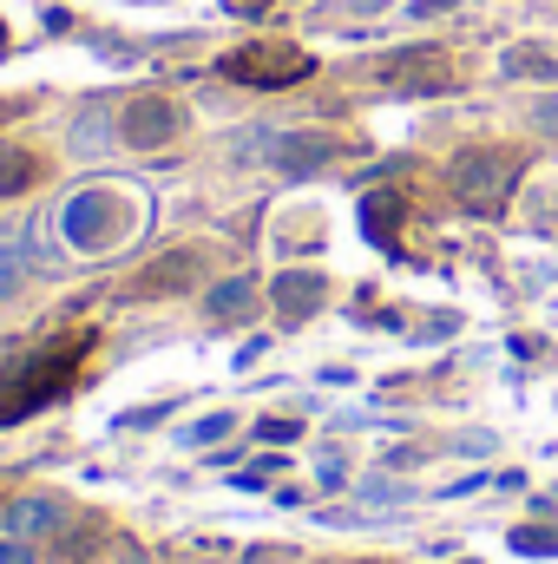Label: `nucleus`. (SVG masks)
Instances as JSON below:
<instances>
[{
	"label": "nucleus",
	"instance_id": "4468645a",
	"mask_svg": "<svg viewBox=\"0 0 558 564\" xmlns=\"http://www.w3.org/2000/svg\"><path fill=\"white\" fill-rule=\"evenodd\" d=\"M106 119H112V106H106V99H86V112H79V126H73V144H79V151H106Z\"/></svg>",
	"mask_w": 558,
	"mask_h": 564
},
{
	"label": "nucleus",
	"instance_id": "2eb2a0df",
	"mask_svg": "<svg viewBox=\"0 0 558 564\" xmlns=\"http://www.w3.org/2000/svg\"><path fill=\"white\" fill-rule=\"evenodd\" d=\"M33 184V158L20 144H0V197H20Z\"/></svg>",
	"mask_w": 558,
	"mask_h": 564
},
{
	"label": "nucleus",
	"instance_id": "0eeeda50",
	"mask_svg": "<svg viewBox=\"0 0 558 564\" xmlns=\"http://www.w3.org/2000/svg\"><path fill=\"white\" fill-rule=\"evenodd\" d=\"M66 519H73V506H66V499H46V492H33V499H13V506H7V532H13L20 545L53 539Z\"/></svg>",
	"mask_w": 558,
	"mask_h": 564
},
{
	"label": "nucleus",
	"instance_id": "9d476101",
	"mask_svg": "<svg viewBox=\"0 0 558 564\" xmlns=\"http://www.w3.org/2000/svg\"><path fill=\"white\" fill-rule=\"evenodd\" d=\"M500 73H506V79H546V86H552V79H558V53H552V46L519 40V46H506V53H500Z\"/></svg>",
	"mask_w": 558,
	"mask_h": 564
},
{
	"label": "nucleus",
	"instance_id": "20e7f679",
	"mask_svg": "<svg viewBox=\"0 0 558 564\" xmlns=\"http://www.w3.org/2000/svg\"><path fill=\"white\" fill-rule=\"evenodd\" d=\"M60 230L73 250H112L119 230H126V204L112 191H79L66 210H60Z\"/></svg>",
	"mask_w": 558,
	"mask_h": 564
},
{
	"label": "nucleus",
	"instance_id": "f3484780",
	"mask_svg": "<svg viewBox=\"0 0 558 564\" xmlns=\"http://www.w3.org/2000/svg\"><path fill=\"white\" fill-rule=\"evenodd\" d=\"M224 433H230V414H211V421H197V426H191L184 440H191V446H211V440H224Z\"/></svg>",
	"mask_w": 558,
	"mask_h": 564
},
{
	"label": "nucleus",
	"instance_id": "9b49d317",
	"mask_svg": "<svg viewBox=\"0 0 558 564\" xmlns=\"http://www.w3.org/2000/svg\"><path fill=\"white\" fill-rule=\"evenodd\" d=\"M191 276H197V263H191V257H164V263H151L132 289H139V295H164V289H184Z\"/></svg>",
	"mask_w": 558,
	"mask_h": 564
},
{
	"label": "nucleus",
	"instance_id": "423d86ee",
	"mask_svg": "<svg viewBox=\"0 0 558 564\" xmlns=\"http://www.w3.org/2000/svg\"><path fill=\"white\" fill-rule=\"evenodd\" d=\"M119 139L139 144V151H158V144L178 139V106L171 99H158V93H144L132 106H119Z\"/></svg>",
	"mask_w": 558,
	"mask_h": 564
},
{
	"label": "nucleus",
	"instance_id": "4be33fe9",
	"mask_svg": "<svg viewBox=\"0 0 558 564\" xmlns=\"http://www.w3.org/2000/svg\"><path fill=\"white\" fill-rule=\"evenodd\" d=\"M0 564H26V545L13 539V545H0Z\"/></svg>",
	"mask_w": 558,
	"mask_h": 564
},
{
	"label": "nucleus",
	"instance_id": "b1692460",
	"mask_svg": "<svg viewBox=\"0 0 558 564\" xmlns=\"http://www.w3.org/2000/svg\"><path fill=\"white\" fill-rule=\"evenodd\" d=\"M7 119H13V106H7V99H0V126H7Z\"/></svg>",
	"mask_w": 558,
	"mask_h": 564
},
{
	"label": "nucleus",
	"instance_id": "ddd939ff",
	"mask_svg": "<svg viewBox=\"0 0 558 564\" xmlns=\"http://www.w3.org/2000/svg\"><path fill=\"white\" fill-rule=\"evenodd\" d=\"M250 308H257V289H250V276L217 282V289H211V315H217V322H230V315H250Z\"/></svg>",
	"mask_w": 558,
	"mask_h": 564
},
{
	"label": "nucleus",
	"instance_id": "f8f14e48",
	"mask_svg": "<svg viewBox=\"0 0 558 564\" xmlns=\"http://www.w3.org/2000/svg\"><path fill=\"white\" fill-rule=\"evenodd\" d=\"M26 282V237L20 230H0V302Z\"/></svg>",
	"mask_w": 558,
	"mask_h": 564
},
{
	"label": "nucleus",
	"instance_id": "6ab92c4d",
	"mask_svg": "<svg viewBox=\"0 0 558 564\" xmlns=\"http://www.w3.org/2000/svg\"><path fill=\"white\" fill-rule=\"evenodd\" d=\"M257 440H296V421H264L257 426Z\"/></svg>",
	"mask_w": 558,
	"mask_h": 564
},
{
	"label": "nucleus",
	"instance_id": "aec40b11",
	"mask_svg": "<svg viewBox=\"0 0 558 564\" xmlns=\"http://www.w3.org/2000/svg\"><path fill=\"white\" fill-rule=\"evenodd\" d=\"M270 473H277V459H257V466H250V473H244V479H237V486H264V479H270Z\"/></svg>",
	"mask_w": 558,
	"mask_h": 564
},
{
	"label": "nucleus",
	"instance_id": "a211bd4d",
	"mask_svg": "<svg viewBox=\"0 0 558 564\" xmlns=\"http://www.w3.org/2000/svg\"><path fill=\"white\" fill-rule=\"evenodd\" d=\"M533 126H539V132H552V139H558V93H552V99H539V106H533Z\"/></svg>",
	"mask_w": 558,
	"mask_h": 564
},
{
	"label": "nucleus",
	"instance_id": "393cba45",
	"mask_svg": "<svg viewBox=\"0 0 558 564\" xmlns=\"http://www.w3.org/2000/svg\"><path fill=\"white\" fill-rule=\"evenodd\" d=\"M0 53H7V26H0Z\"/></svg>",
	"mask_w": 558,
	"mask_h": 564
},
{
	"label": "nucleus",
	"instance_id": "f03ea898",
	"mask_svg": "<svg viewBox=\"0 0 558 564\" xmlns=\"http://www.w3.org/2000/svg\"><path fill=\"white\" fill-rule=\"evenodd\" d=\"M513 177H519V158L500 151V144H466V151L453 158V191H460V204H473V210H500L506 191H513Z\"/></svg>",
	"mask_w": 558,
	"mask_h": 564
},
{
	"label": "nucleus",
	"instance_id": "7ed1b4c3",
	"mask_svg": "<svg viewBox=\"0 0 558 564\" xmlns=\"http://www.w3.org/2000/svg\"><path fill=\"white\" fill-rule=\"evenodd\" d=\"M309 53L302 46H277V40H257V46H237V53H224V79H237V86H289V79H309Z\"/></svg>",
	"mask_w": 558,
	"mask_h": 564
},
{
	"label": "nucleus",
	"instance_id": "1a4fd4ad",
	"mask_svg": "<svg viewBox=\"0 0 558 564\" xmlns=\"http://www.w3.org/2000/svg\"><path fill=\"white\" fill-rule=\"evenodd\" d=\"M322 295H329V282L309 276V270H282L277 276V315L282 322H309L315 308H322Z\"/></svg>",
	"mask_w": 558,
	"mask_h": 564
},
{
	"label": "nucleus",
	"instance_id": "dca6fc26",
	"mask_svg": "<svg viewBox=\"0 0 558 564\" xmlns=\"http://www.w3.org/2000/svg\"><path fill=\"white\" fill-rule=\"evenodd\" d=\"M513 552H533V558H539V552H558V539L546 525H519V532H513Z\"/></svg>",
	"mask_w": 558,
	"mask_h": 564
},
{
	"label": "nucleus",
	"instance_id": "6e6552de",
	"mask_svg": "<svg viewBox=\"0 0 558 564\" xmlns=\"http://www.w3.org/2000/svg\"><path fill=\"white\" fill-rule=\"evenodd\" d=\"M270 158H277V171H289V177H309V171H322V164L342 158V139H329V132H289V139L270 144Z\"/></svg>",
	"mask_w": 558,
	"mask_h": 564
},
{
	"label": "nucleus",
	"instance_id": "39448f33",
	"mask_svg": "<svg viewBox=\"0 0 558 564\" xmlns=\"http://www.w3.org/2000/svg\"><path fill=\"white\" fill-rule=\"evenodd\" d=\"M375 79L395 86V93H447V86H453V66H447V53H433V46H401V53H388V59L375 66Z\"/></svg>",
	"mask_w": 558,
	"mask_h": 564
},
{
	"label": "nucleus",
	"instance_id": "a878e982",
	"mask_svg": "<svg viewBox=\"0 0 558 564\" xmlns=\"http://www.w3.org/2000/svg\"><path fill=\"white\" fill-rule=\"evenodd\" d=\"M126 564H144V558H139V552H132V558H126Z\"/></svg>",
	"mask_w": 558,
	"mask_h": 564
},
{
	"label": "nucleus",
	"instance_id": "412c9836",
	"mask_svg": "<svg viewBox=\"0 0 558 564\" xmlns=\"http://www.w3.org/2000/svg\"><path fill=\"white\" fill-rule=\"evenodd\" d=\"M447 7H453V0H415L408 13H415V20H433V13H447Z\"/></svg>",
	"mask_w": 558,
	"mask_h": 564
},
{
	"label": "nucleus",
	"instance_id": "f257e3e1",
	"mask_svg": "<svg viewBox=\"0 0 558 564\" xmlns=\"http://www.w3.org/2000/svg\"><path fill=\"white\" fill-rule=\"evenodd\" d=\"M79 361H86V335H79V341H60V348H53V355H40L33 368L7 375V381H0V426L20 421V414H40L46 401H60Z\"/></svg>",
	"mask_w": 558,
	"mask_h": 564
},
{
	"label": "nucleus",
	"instance_id": "5701e85b",
	"mask_svg": "<svg viewBox=\"0 0 558 564\" xmlns=\"http://www.w3.org/2000/svg\"><path fill=\"white\" fill-rule=\"evenodd\" d=\"M224 7H230V13H264L270 0H224Z\"/></svg>",
	"mask_w": 558,
	"mask_h": 564
}]
</instances>
